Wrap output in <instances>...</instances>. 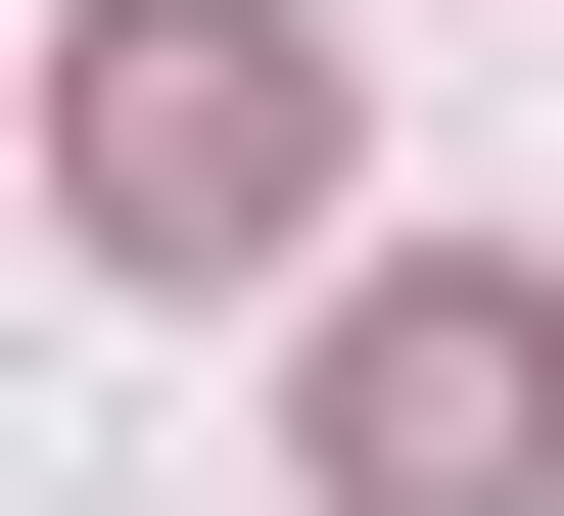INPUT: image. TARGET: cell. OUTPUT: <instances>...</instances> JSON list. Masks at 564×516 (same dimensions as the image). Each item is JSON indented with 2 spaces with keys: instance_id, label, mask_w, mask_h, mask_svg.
Returning <instances> with one entry per match:
<instances>
[{
  "instance_id": "1",
  "label": "cell",
  "mask_w": 564,
  "mask_h": 516,
  "mask_svg": "<svg viewBox=\"0 0 564 516\" xmlns=\"http://www.w3.org/2000/svg\"><path fill=\"white\" fill-rule=\"evenodd\" d=\"M282 470L329 516H564V282H470V235L329 282V329H282Z\"/></svg>"
},
{
  "instance_id": "2",
  "label": "cell",
  "mask_w": 564,
  "mask_h": 516,
  "mask_svg": "<svg viewBox=\"0 0 564 516\" xmlns=\"http://www.w3.org/2000/svg\"><path fill=\"white\" fill-rule=\"evenodd\" d=\"M47 188H95V235H188V282H236L282 188H329V47H282V0H95V95H47Z\"/></svg>"
}]
</instances>
